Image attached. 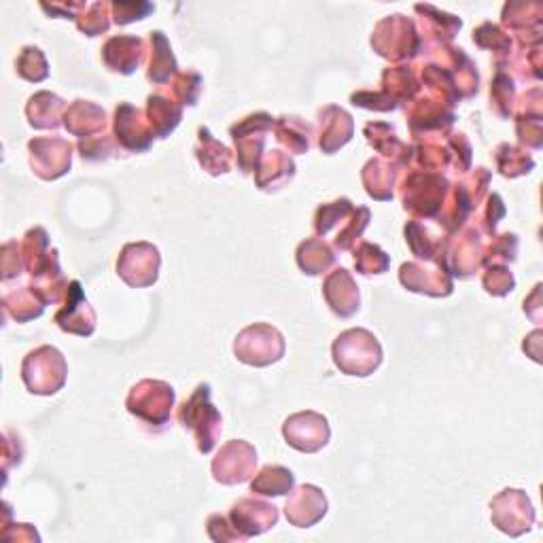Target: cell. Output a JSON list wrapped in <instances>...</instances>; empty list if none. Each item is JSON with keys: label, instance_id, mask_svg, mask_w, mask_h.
Returning a JSON list of instances; mask_svg holds the SVG:
<instances>
[{"label": "cell", "instance_id": "1", "mask_svg": "<svg viewBox=\"0 0 543 543\" xmlns=\"http://www.w3.org/2000/svg\"><path fill=\"white\" fill-rule=\"evenodd\" d=\"M334 359L346 374L367 376L380 365L382 350L372 334H367L363 329H353L338 338L334 346Z\"/></svg>", "mask_w": 543, "mask_h": 543}, {"label": "cell", "instance_id": "2", "mask_svg": "<svg viewBox=\"0 0 543 543\" xmlns=\"http://www.w3.org/2000/svg\"><path fill=\"white\" fill-rule=\"evenodd\" d=\"M208 395L210 393L206 384H200L196 393L191 395L189 401H185V406L181 410V423L185 425V429H191L196 423H200L194 429V433L198 440V448L204 454L213 450V446L217 444V433L221 427V416L213 406H210Z\"/></svg>", "mask_w": 543, "mask_h": 543}, {"label": "cell", "instance_id": "3", "mask_svg": "<svg viewBox=\"0 0 543 543\" xmlns=\"http://www.w3.org/2000/svg\"><path fill=\"white\" fill-rule=\"evenodd\" d=\"M174 404V393L164 382H151L145 380L134 387L130 399H128V410L140 418L149 420V423L162 425L172 410Z\"/></svg>", "mask_w": 543, "mask_h": 543}, {"label": "cell", "instance_id": "4", "mask_svg": "<svg viewBox=\"0 0 543 543\" xmlns=\"http://www.w3.org/2000/svg\"><path fill=\"white\" fill-rule=\"evenodd\" d=\"M493 520L503 533L518 537L531 529L535 512L522 490H503L493 501Z\"/></svg>", "mask_w": 543, "mask_h": 543}, {"label": "cell", "instance_id": "5", "mask_svg": "<svg viewBox=\"0 0 543 543\" xmlns=\"http://www.w3.org/2000/svg\"><path fill=\"white\" fill-rule=\"evenodd\" d=\"M49 372L54 374H64V359L58 353L56 348H39L37 353H30L26 363H24V380L28 384V389H32V393L39 395H49L56 393L64 380L49 376Z\"/></svg>", "mask_w": 543, "mask_h": 543}, {"label": "cell", "instance_id": "6", "mask_svg": "<svg viewBox=\"0 0 543 543\" xmlns=\"http://www.w3.org/2000/svg\"><path fill=\"white\" fill-rule=\"evenodd\" d=\"M253 338L242 331L240 338L236 340V355L240 361L249 363V365H268L283 355V338L276 329L266 327V325H257L249 327Z\"/></svg>", "mask_w": 543, "mask_h": 543}, {"label": "cell", "instance_id": "7", "mask_svg": "<svg viewBox=\"0 0 543 543\" xmlns=\"http://www.w3.org/2000/svg\"><path fill=\"white\" fill-rule=\"evenodd\" d=\"M285 437L297 450L317 452L329 440L327 420L314 412L295 414L285 423Z\"/></svg>", "mask_w": 543, "mask_h": 543}, {"label": "cell", "instance_id": "8", "mask_svg": "<svg viewBox=\"0 0 543 543\" xmlns=\"http://www.w3.org/2000/svg\"><path fill=\"white\" fill-rule=\"evenodd\" d=\"M117 268H119V274L126 278V283L134 274V270H138L132 285L145 287V285L155 283L157 270H160V255H157V249L151 247V244H145V242L143 244H128L124 253H121Z\"/></svg>", "mask_w": 543, "mask_h": 543}, {"label": "cell", "instance_id": "9", "mask_svg": "<svg viewBox=\"0 0 543 543\" xmlns=\"http://www.w3.org/2000/svg\"><path fill=\"white\" fill-rule=\"evenodd\" d=\"M232 520H234L236 533L244 531V537H253L274 527L278 520V512L274 505H268L264 501L244 499L232 507ZM238 537L242 539L240 533Z\"/></svg>", "mask_w": 543, "mask_h": 543}, {"label": "cell", "instance_id": "10", "mask_svg": "<svg viewBox=\"0 0 543 543\" xmlns=\"http://www.w3.org/2000/svg\"><path fill=\"white\" fill-rule=\"evenodd\" d=\"M225 450L232 454L234 461H230V457H225L223 452H219L217 461L213 463L215 478L223 484H236V482L249 480L251 471L257 463L255 450L244 442H232L230 446H225Z\"/></svg>", "mask_w": 543, "mask_h": 543}, {"label": "cell", "instance_id": "11", "mask_svg": "<svg viewBox=\"0 0 543 543\" xmlns=\"http://www.w3.org/2000/svg\"><path fill=\"white\" fill-rule=\"evenodd\" d=\"M327 512V501L319 488L302 486L297 493L287 501V518L295 527H310L319 522Z\"/></svg>", "mask_w": 543, "mask_h": 543}, {"label": "cell", "instance_id": "12", "mask_svg": "<svg viewBox=\"0 0 543 543\" xmlns=\"http://www.w3.org/2000/svg\"><path fill=\"white\" fill-rule=\"evenodd\" d=\"M325 297L331 310L340 314V317H350L359 308V291L346 270H336V274L327 278Z\"/></svg>", "mask_w": 543, "mask_h": 543}, {"label": "cell", "instance_id": "13", "mask_svg": "<svg viewBox=\"0 0 543 543\" xmlns=\"http://www.w3.org/2000/svg\"><path fill=\"white\" fill-rule=\"evenodd\" d=\"M115 130L128 149H147L151 143V130L145 121L138 119V111L130 104H121L115 115Z\"/></svg>", "mask_w": 543, "mask_h": 543}, {"label": "cell", "instance_id": "14", "mask_svg": "<svg viewBox=\"0 0 543 543\" xmlns=\"http://www.w3.org/2000/svg\"><path fill=\"white\" fill-rule=\"evenodd\" d=\"M68 308L64 312L58 314V323L64 331H73V334H79V327L77 323H83L85 325V314H94L90 310V306H87V302L83 300V293H81V285L79 283H70V289H68ZM87 331L92 334L90 327H85Z\"/></svg>", "mask_w": 543, "mask_h": 543}, {"label": "cell", "instance_id": "15", "mask_svg": "<svg viewBox=\"0 0 543 543\" xmlns=\"http://www.w3.org/2000/svg\"><path fill=\"white\" fill-rule=\"evenodd\" d=\"M149 111H151V132H157L160 136L172 132L181 119V109L160 96L149 98Z\"/></svg>", "mask_w": 543, "mask_h": 543}, {"label": "cell", "instance_id": "16", "mask_svg": "<svg viewBox=\"0 0 543 543\" xmlns=\"http://www.w3.org/2000/svg\"><path fill=\"white\" fill-rule=\"evenodd\" d=\"M293 486L291 471L285 467H266L253 482V493L259 495H285Z\"/></svg>", "mask_w": 543, "mask_h": 543}, {"label": "cell", "instance_id": "17", "mask_svg": "<svg viewBox=\"0 0 543 543\" xmlns=\"http://www.w3.org/2000/svg\"><path fill=\"white\" fill-rule=\"evenodd\" d=\"M297 261H300L302 270H306L308 274H321L331 261H334V255L325 247V242L310 240L304 242L300 251H297Z\"/></svg>", "mask_w": 543, "mask_h": 543}, {"label": "cell", "instance_id": "18", "mask_svg": "<svg viewBox=\"0 0 543 543\" xmlns=\"http://www.w3.org/2000/svg\"><path fill=\"white\" fill-rule=\"evenodd\" d=\"M62 109V100L58 96H51L47 94V102L43 107L41 102V96H34L30 100V107H28V117H30V124L37 126V128H56L58 126V111Z\"/></svg>", "mask_w": 543, "mask_h": 543}, {"label": "cell", "instance_id": "19", "mask_svg": "<svg viewBox=\"0 0 543 543\" xmlns=\"http://www.w3.org/2000/svg\"><path fill=\"white\" fill-rule=\"evenodd\" d=\"M334 126L323 132L321 136V147L331 153L336 151L338 147H342L344 143H348L350 134H353V121H350V115L344 113L342 109L334 107Z\"/></svg>", "mask_w": 543, "mask_h": 543}, {"label": "cell", "instance_id": "20", "mask_svg": "<svg viewBox=\"0 0 543 543\" xmlns=\"http://www.w3.org/2000/svg\"><path fill=\"white\" fill-rule=\"evenodd\" d=\"M355 264L359 266L361 274H380L387 270L389 257L384 255L374 244H363L359 253L355 255Z\"/></svg>", "mask_w": 543, "mask_h": 543}, {"label": "cell", "instance_id": "21", "mask_svg": "<svg viewBox=\"0 0 543 543\" xmlns=\"http://www.w3.org/2000/svg\"><path fill=\"white\" fill-rule=\"evenodd\" d=\"M484 285L490 293L505 295L507 291L514 289V276L505 268H490L484 278Z\"/></svg>", "mask_w": 543, "mask_h": 543}]
</instances>
